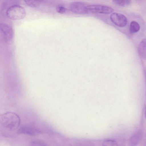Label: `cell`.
I'll list each match as a JSON object with an SVG mask.
<instances>
[{"label": "cell", "mask_w": 146, "mask_h": 146, "mask_svg": "<svg viewBox=\"0 0 146 146\" xmlns=\"http://www.w3.org/2000/svg\"><path fill=\"white\" fill-rule=\"evenodd\" d=\"M20 123V117L15 113L7 112L0 115V131L5 135H10L17 131Z\"/></svg>", "instance_id": "obj_1"}, {"label": "cell", "mask_w": 146, "mask_h": 146, "mask_svg": "<svg viewBox=\"0 0 146 146\" xmlns=\"http://www.w3.org/2000/svg\"><path fill=\"white\" fill-rule=\"evenodd\" d=\"M6 14L9 19L13 20L23 19L26 15L25 8L18 4L13 5L9 7L7 10Z\"/></svg>", "instance_id": "obj_2"}, {"label": "cell", "mask_w": 146, "mask_h": 146, "mask_svg": "<svg viewBox=\"0 0 146 146\" xmlns=\"http://www.w3.org/2000/svg\"><path fill=\"white\" fill-rule=\"evenodd\" d=\"M88 12L94 13L109 14L114 11L113 8L110 6L99 5H92L87 6Z\"/></svg>", "instance_id": "obj_3"}, {"label": "cell", "mask_w": 146, "mask_h": 146, "mask_svg": "<svg viewBox=\"0 0 146 146\" xmlns=\"http://www.w3.org/2000/svg\"><path fill=\"white\" fill-rule=\"evenodd\" d=\"M111 21L115 25L120 27H123L127 23V19L124 15L117 13H113L110 16Z\"/></svg>", "instance_id": "obj_4"}, {"label": "cell", "mask_w": 146, "mask_h": 146, "mask_svg": "<svg viewBox=\"0 0 146 146\" xmlns=\"http://www.w3.org/2000/svg\"><path fill=\"white\" fill-rule=\"evenodd\" d=\"M87 6L84 3L76 1L72 3L70 5V9L73 13L78 14H85L89 12Z\"/></svg>", "instance_id": "obj_5"}, {"label": "cell", "mask_w": 146, "mask_h": 146, "mask_svg": "<svg viewBox=\"0 0 146 146\" xmlns=\"http://www.w3.org/2000/svg\"><path fill=\"white\" fill-rule=\"evenodd\" d=\"M0 32L6 41L9 42L12 40L13 37V30L9 25L5 23H0Z\"/></svg>", "instance_id": "obj_6"}, {"label": "cell", "mask_w": 146, "mask_h": 146, "mask_svg": "<svg viewBox=\"0 0 146 146\" xmlns=\"http://www.w3.org/2000/svg\"><path fill=\"white\" fill-rule=\"evenodd\" d=\"M18 133L31 136H35L41 133V131L35 127L29 125L23 126L19 128L17 131Z\"/></svg>", "instance_id": "obj_7"}, {"label": "cell", "mask_w": 146, "mask_h": 146, "mask_svg": "<svg viewBox=\"0 0 146 146\" xmlns=\"http://www.w3.org/2000/svg\"><path fill=\"white\" fill-rule=\"evenodd\" d=\"M29 6L36 7L39 6L43 2V0H23Z\"/></svg>", "instance_id": "obj_8"}, {"label": "cell", "mask_w": 146, "mask_h": 146, "mask_svg": "<svg viewBox=\"0 0 146 146\" xmlns=\"http://www.w3.org/2000/svg\"><path fill=\"white\" fill-rule=\"evenodd\" d=\"M140 28L139 24L136 21H133L130 23L129 31L131 33H135L138 32Z\"/></svg>", "instance_id": "obj_9"}, {"label": "cell", "mask_w": 146, "mask_h": 146, "mask_svg": "<svg viewBox=\"0 0 146 146\" xmlns=\"http://www.w3.org/2000/svg\"><path fill=\"white\" fill-rule=\"evenodd\" d=\"M139 52L140 56L144 58V56H145V40L142 41L139 47Z\"/></svg>", "instance_id": "obj_10"}, {"label": "cell", "mask_w": 146, "mask_h": 146, "mask_svg": "<svg viewBox=\"0 0 146 146\" xmlns=\"http://www.w3.org/2000/svg\"><path fill=\"white\" fill-rule=\"evenodd\" d=\"M68 10L65 7L61 6H58L56 7L57 12L60 14H64L66 13Z\"/></svg>", "instance_id": "obj_11"}, {"label": "cell", "mask_w": 146, "mask_h": 146, "mask_svg": "<svg viewBox=\"0 0 146 146\" xmlns=\"http://www.w3.org/2000/svg\"><path fill=\"white\" fill-rule=\"evenodd\" d=\"M104 146H116L117 145L116 142L113 141L107 140L105 141L103 143Z\"/></svg>", "instance_id": "obj_12"}, {"label": "cell", "mask_w": 146, "mask_h": 146, "mask_svg": "<svg viewBox=\"0 0 146 146\" xmlns=\"http://www.w3.org/2000/svg\"><path fill=\"white\" fill-rule=\"evenodd\" d=\"M31 145L34 146H46L47 145L42 141L36 140L33 141L31 143Z\"/></svg>", "instance_id": "obj_13"}, {"label": "cell", "mask_w": 146, "mask_h": 146, "mask_svg": "<svg viewBox=\"0 0 146 146\" xmlns=\"http://www.w3.org/2000/svg\"><path fill=\"white\" fill-rule=\"evenodd\" d=\"M113 2L116 5L120 7H123L125 4V0H113Z\"/></svg>", "instance_id": "obj_14"}, {"label": "cell", "mask_w": 146, "mask_h": 146, "mask_svg": "<svg viewBox=\"0 0 146 146\" xmlns=\"http://www.w3.org/2000/svg\"><path fill=\"white\" fill-rule=\"evenodd\" d=\"M125 4L129 5L130 4L131 2V0H125Z\"/></svg>", "instance_id": "obj_15"}, {"label": "cell", "mask_w": 146, "mask_h": 146, "mask_svg": "<svg viewBox=\"0 0 146 146\" xmlns=\"http://www.w3.org/2000/svg\"><path fill=\"white\" fill-rule=\"evenodd\" d=\"M1 0H0V1Z\"/></svg>", "instance_id": "obj_16"}]
</instances>
